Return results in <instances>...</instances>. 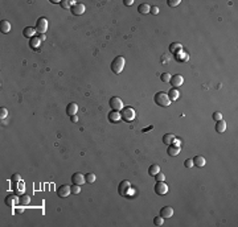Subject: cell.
<instances>
[{
  "label": "cell",
  "instance_id": "484cf974",
  "mask_svg": "<svg viewBox=\"0 0 238 227\" xmlns=\"http://www.w3.org/2000/svg\"><path fill=\"white\" fill-rule=\"evenodd\" d=\"M40 44H41V40H40L38 37H36V36L29 40V46L32 49H37L40 46Z\"/></svg>",
  "mask_w": 238,
  "mask_h": 227
},
{
  "label": "cell",
  "instance_id": "4316f807",
  "mask_svg": "<svg viewBox=\"0 0 238 227\" xmlns=\"http://www.w3.org/2000/svg\"><path fill=\"white\" fill-rule=\"evenodd\" d=\"M159 172H160V166H159L157 164H153V165H151L148 169V174L149 176H156Z\"/></svg>",
  "mask_w": 238,
  "mask_h": 227
},
{
  "label": "cell",
  "instance_id": "ac0fdd59",
  "mask_svg": "<svg viewBox=\"0 0 238 227\" xmlns=\"http://www.w3.org/2000/svg\"><path fill=\"white\" fill-rule=\"evenodd\" d=\"M34 33H36V28H33V26H26V28L23 30L24 37L29 38V40L32 37H34Z\"/></svg>",
  "mask_w": 238,
  "mask_h": 227
},
{
  "label": "cell",
  "instance_id": "d590c367",
  "mask_svg": "<svg viewBox=\"0 0 238 227\" xmlns=\"http://www.w3.org/2000/svg\"><path fill=\"white\" fill-rule=\"evenodd\" d=\"M184 165L185 168H193V159H188V160H185V162H184Z\"/></svg>",
  "mask_w": 238,
  "mask_h": 227
},
{
  "label": "cell",
  "instance_id": "ffe728a7",
  "mask_svg": "<svg viewBox=\"0 0 238 227\" xmlns=\"http://www.w3.org/2000/svg\"><path fill=\"white\" fill-rule=\"evenodd\" d=\"M175 135L173 133H165L164 136H163V143H164L165 145H172V143L175 141Z\"/></svg>",
  "mask_w": 238,
  "mask_h": 227
},
{
  "label": "cell",
  "instance_id": "ab89813d",
  "mask_svg": "<svg viewBox=\"0 0 238 227\" xmlns=\"http://www.w3.org/2000/svg\"><path fill=\"white\" fill-rule=\"evenodd\" d=\"M152 13V15H157L159 13V7H156V6H153V7H151V11H149Z\"/></svg>",
  "mask_w": 238,
  "mask_h": 227
},
{
  "label": "cell",
  "instance_id": "d4e9b609",
  "mask_svg": "<svg viewBox=\"0 0 238 227\" xmlns=\"http://www.w3.org/2000/svg\"><path fill=\"white\" fill-rule=\"evenodd\" d=\"M138 11H139V13H142V15H147V13H149V11H151V6L143 3V4H140L139 6Z\"/></svg>",
  "mask_w": 238,
  "mask_h": 227
},
{
  "label": "cell",
  "instance_id": "8992f818",
  "mask_svg": "<svg viewBox=\"0 0 238 227\" xmlns=\"http://www.w3.org/2000/svg\"><path fill=\"white\" fill-rule=\"evenodd\" d=\"M155 193L157 195H165L168 193V185L164 181H157V184L155 185Z\"/></svg>",
  "mask_w": 238,
  "mask_h": 227
},
{
  "label": "cell",
  "instance_id": "836d02e7",
  "mask_svg": "<svg viewBox=\"0 0 238 227\" xmlns=\"http://www.w3.org/2000/svg\"><path fill=\"white\" fill-rule=\"evenodd\" d=\"M7 115H8V110L6 107H2L0 108V118L2 119H6L7 118Z\"/></svg>",
  "mask_w": 238,
  "mask_h": 227
},
{
  "label": "cell",
  "instance_id": "7402d4cb",
  "mask_svg": "<svg viewBox=\"0 0 238 227\" xmlns=\"http://www.w3.org/2000/svg\"><path fill=\"white\" fill-rule=\"evenodd\" d=\"M0 30H2V33H8V32H10V30H11L10 21L2 20V23H0Z\"/></svg>",
  "mask_w": 238,
  "mask_h": 227
},
{
  "label": "cell",
  "instance_id": "f35d334b",
  "mask_svg": "<svg viewBox=\"0 0 238 227\" xmlns=\"http://www.w3.org/2000/svg\"><path fill=\"white\" fill-rule=\"evenodd\" d=\"M155 178H156V181H164V180H165V176L163 174V173H160V172H159L155 176Z\"/></svg>",
  "mask_w": 238,
  "mask_h": 227
},
{
  "label": "cell",
  "instance_id": "ba28073f",
  "mask_svg": "<svg viewBox=\"0 0 238 227\" xmlns=\"http://www.w3.org/2000/svg\"><path fill=\"white\" fill-rule=\"evenodd\" d=\"M72 193V189H70L69 185H61L58 189H57V195L60 198H68V195Z\"/></svg>",
  "mask_w": 238,
  "mask_h": 227
},
{
  "label": "cell",
  "instance_id": "f6af8a7d",
  "mask_svg": "<svg viewBox=\"0 0 238 227\" xmlns=\"http://www.w3.org/2000/svg\"><path fill=\"white\" fill-rule=\"evenodd\" d=\"M152 128H153V126H149V127H147V128H144V130H143V132H147V131H151V130H152Z\"/></svg>",
  "mask_w": 238,
  "mask_h": 227
},
{
  "label": "cell",
  "instance_id": "8fae6325",
  "mask_svg": "<svg viewBox=\"0 0 238 227\" xmlns=\"http://www.w3.org/2000/svg\"><path fill=\"white\" fill-rule=\"evenodd\" d=\"M169 83L172 84V87L177 88L179 86H181V84L184 83V78H183V75H179V74H176V75H172V77H171V81H169Z\"/></svg>",
  "mask_w": 238,
  "mask_h": 227
},
{
  "label": "cell",
  "instance_id": "7bdbcfd3",
  "mask_svg": "<svg viewBox=\"0 0 238 227\" xmlns=\"http://www.w3.org/2000/svg\"><path fill=\"white\" fill-rule=\"evenodd\" d=\"M125 6H132V4H134V0H125Z\"/></svg>",
  "mask_w": 238,
  "mask_h": 227
},
{
  "label": "cell",
  "instance_id": "f1b7e54d",
  "mask_svg": "<svg viewBox=\"0 0 238 227\" xmlns=\"http://www.w3.org/2000/svg\"><path fill=\"white\" fill-rule=\"evenodd\" d=\"M85 178H86V182L87 184H93V182H95V174L94 173H87V174L85 176Z\"/></svg>",
  "mask_w": 238,
  "mask_h": 227
},
{
  "label": "cell",
  "instance_id": "277c9868",
  "mask_svg": "<svg viewBox=\"0 0 238 227\" xmlns=\"http://www.w3.org/2000/svg\"><path fill=\"white\" fill-rule=\"evenodd\" d=\"M121 115H122V119L126 123H131L135 119V110L132 107H123Z\"/></svg>",
  "mask_w": 238,
  "mask_h": 227
},
{
  "label": "cell",
  "instance_id": "cb8c5ba5",
  "mask_svg": "<svg viewBox=\"0 0 238 227\" xmlns=\"http://www.w3.org/2000/svg\"><path fill=\"white\" fill-rule=\"evenodd\" d=\"M19 203L21 205V206H28V205L30 203V197L28 194L20 195V197H19Z\"/></svg>",
  "mask_w": 238,
  "mask_h": 227
},
{
  "label": "cell",
  "instance_id": "603a6c76",
  "mask_svg": "<svg viewBox=\"0 0 238 227\" xmlns=\"http://www.w3.org/2000/svg\"><path fill=\"white\" fill-rule=\"evenodd\" d=\"M167 152H168L169 156L172 157H175V156H177L180 153V147H175V145H168V149H167Z\"/></svg>",
  "mask_w": 238,
  "mask_h": 227
},
{
  "label": "cell",
  "instance_id": "83f0119b",
  "mask_svg": "<svg viewBox=\"0 0 238 227\" xmlns=\"http://www.w3.org/2000/svg\"><path fill=\"white\" fill-rule=\"evenodd\" d=\"M181 49H183V45H181V44H179V42H173V44H171V45H169V50L172 53H176V52L181 50Z\"/></svg>",
  "mask_w": 238,
  "mask_h": 227
},
{
  "label": "cell",
  "instance_id": "4fadbf2b",
  "mask_svg": "<svg viewBox=\"0 0 238 227\" xmlns=\"http://www.w3.org/2000/svg\"><path fill=\"white\" fill-rule=\"evenodd\" d=\"M16 203H19V197H17V195L10 194V195H7V197H6V205H7V206L13 207Z\"/></svg>",
  "mask_w": 238,
  "mask_h": 227
},
{
  "label": "cell",
  "instance_id": "e0dca14e",
  "mask_svg": "<svg viewBox=\"0 0 238 227\" xmlns=\"http://www.w3.org/2000/svg\"><path fill=\"white\" fill-rule=\"evenodd\" d=\"M77 111H78V106L77 103H69L68 107H66V114L73 116V115H77Z\"/></svg>",
  "mask_w": 238,
  "mask_h": 227
},
{
  "label": "cell",
  "instance_id": "4dcf8cb0",
  "mask_svg": "<svg viewBox=\"0 0 238 227\" xmlns=\"http://www.w3.org/2000/svg\"><path fill=\"white\" fill-rule=\"evenodd\" d=\"M163 223H164V218H163L161 215L153 218V225H155V226H161Z\"/></svg>",
  "mask_w": 238,
  "mask_h": 227
},
{
  "label": "cell",
  "instance_id": "d6a6232c",
  "mask_svg": "<svg viewBox=\"0 0 238 227\" xmlns=\"http://www.w3.org/2000/svg\"><path fill=\"white\" fill-rule=\"evenodd\" d=\"M160 78H161V81H163V82L168 83V82L171 81V74H169V73H163Z\"/></svg>",
  "mask_w": 238,
  "mask_h": 227
},
{
  "label": "cell",
  "instance_id": "3957f363",
  "mask_svg": "<svg viewBox=\"0 0 238 227\" xmlns=\"http://www.w3.org/2000/svg\"><path fill=\"white\" fill-rule=\"evenodd\" d=\"M153 100H155V103L157 106H160V107H168V106L172 103V102L169 100L168 95H167L165 92H163V91L156 92L155 98H153Z\"/></svg>",
  "mask_w": 238,
  "mask_h": 227
},
{
  "label": "cell",
  "instance_id": "74e56055",
  "mask_svg": "<svg viewBox=\"0 0 238 227\" xmlns=\"http://www.w3.org/2000/svg\"><path fill=\"white\" fill-rule=\"evenodd\" d=\"M12 181L20 182V181H21V176L19 174V173H15V174H12Z\"/></svg>",
  "mask_w": 238,
  "mask_h": 227
},
{
  "label": "cell",
  "instance_id": "44dd1931",
  "mask_svg": "<svg viewBox=\"0 0 238 227\" xmlns=\"http://www.w3.org/2000/svg\"><path fill=\"white\" fill-rule=\"evenodd\" d=\"M216 131H217L218 133H222V132L226 131V123H225L224 119L217 122V124H216Z\"/></svg>",
  "mask_w": 238,
  "mask_h": 227
},
{
  "label": "cell",
  "instance_id": "5bb4252c",
  "mask_svg": "<svg viewBox=\"0 0 238 227\" xmlns=\"http://www.w3.org/2000/svg\"><path fill=\"white\" fill-rule=\"evenodd\" d=\"M175 58L179 62H187L189 60V56H188V53H185L183 49L181 50H179V52H176V54H175Z\"/></svg>",
  "mask_w": 238,
  "mask_h": 227
},
{
  "label": "cell",
  "instance_id": "e575fe53",
  "mask_svg": "<svg viewBox=\"0 0 238 227\" xmlns=\"http://www.w3.org/2000/svg\"><path fill=\"white\" fill-rule=\"evenodd\" d=\"M221 119H222V114L220 112V111H216V112L213 114V120L218 122V120H221Z\"/></svg>",
  "mask_w": 238,
  "mask_h": 227
},
{
  "label": "cell",
  "instance_id": "9a60e30c",
  "mask_svg": "<svg viewBox=\"0 0 238 227\" xmlns=\"http://www.w3.org/2000/svg\"><path fill=\"white\" fill-rule=\"evenodd\" d=\"M167 95H168V98H169V100H171V102H176V100H177L179 98H180V91L177 90V88L172 87L171 90L168 91V94H167Z\"/></svg>",
  "mask_w": 238,
  "mask_h": 227
},
{
  "label": "cell",
  "instance_id": "9c48e42d",
  "mask_svg": "<svg viewBox=\"0 0 238 227\" xmlns=\"http://www.w3.org/2000/svg\"><path fill=\"white\" fill-rule=\"evenodd\" d=\"M72 13L74 16H81V15H83L85 13V6H83L82 3H77V4H74V6H72Z\"/></svg>",
  "mask_w": 238,
  "mask_h": 227
},
{
  "label": "cell",
  "instance_id": "60d3db41",
  "mask_svg": "<svg viewBox=\"0 0 238 227\" xmlns=\"http://www.w3.org/2000/svg\"><path fill=\"white\" fill-rule=\"evenodd\" d=\"M15 211L17 213V214H21V213L24 211V207H23V206H21V205H20L19 207H16V210H15Z\"/></svg>",
  "mask_w": 238,
  "mask_h": 227
},
{
  "label": "cell",
  "instance_id": "6da1fadb",
  "mask_svg": "<svg viewBox=\"0 0 238 227\" xmlns=\"http://www.w3.org/2000/svg\"><path fill=\"white\" fill-rule=\"evenodd\" d=\"M118 193L122 195V197H126V198H130L132 194H134V189H132V185L130 181H122L119 184V188H118Z\"/></svg>",
  "mask_w": 238,
  "mask_h": 227
},
{
  "label": "cell",
  "instance_id": "ee69618b",
  "mask_svg": "<svg viewBox=\"0 0 238 227\" xmlns=\"http://www.w3.org/2000/svg\"><path fill=\"white\" fill-rule=\"evenodd\" d=\"M38 38L41 40V41H45V40H46V36H45V34H40Z\"/></svg>",
  "mask_w": 238,
  "mask_h": 227
},
{
  "label": "cell",
  "instance_id": "30bf717a",
  "mask_svg": "<svg viewBox=\"0 0 238 227\" xmlns=\"http://www.w3.org/2000/svg\"><path fill=\"white\" fill-rule=\"evenodd\" d=\"M72 181H73V184L74 185H83L86 182V178H85V176L82 174V173H79V172H77V173H74V174L72 176Z\"/></svg>",
  "mask_w": 238,
  "mask_h": 227
},
{
  "label": "cell",
  "instance_id": "b9f144b4",
  "mask_svg": "<svg viewBox=\"0 0 238 227\" xmlns=\"http://www.w3.org/2000/svg\"><path fill=\"white\" fill-rule=\"evenodd\" d=\"M70 120H72V123H77L78 122V116H77V115H73V116H70Z\"/></svg>",
  "mask_w": 238,
  "mask_h": 227
},
{
  "label": "cell",
  "instance_id": "7a4b0ae2",
  "mask_svg": "<svg viewBox=\"0 0 238 227\" xmlns=\"http://www.w3.org/2000/svg\"><path fill=\"white\" fill-rule=\"evenodd\" d=\"M125 64H126L125 57H122V56L115 57L114 61L111 62V72L114 74H121L123 72V69H125Z\"/></svg>",
  "mask_w": 238,
  "mask_h": 227
},
{
  "label": "cell",
  "instance_id": "f546056e",
  "mask_svg": "<svg viewBox=\"0 0 238 227\" xmlns=\"http://www.w3.org/2000/svg\"><path fill=\"white\" fill-rule=\"evenodd\" d=\"M60 6L64 8V10H70L72 8V4H70L69 0H61L60 2Z\"/></svg>",
  "mask_w": 238,
  "mask_h": 227
},
{
  "label": "cell",
  "instance_id": "1f68e13d",
  "mask_svg": "<svg viewBox=\"0 0 238 227\" xmlns=\"http://www.w3.org/2000/svg\"><path fill=\"white\" fill-rule=\"evenodd\" d=\"M70 189H72V194H79L81 193V186L79 185H74L73 184V186H70Z\"/></svg>",
  "mask_w": 238,
  "mask_h": 227
},
{
  "label": "cell",
  "instance_id": "52a82bcc",
  "mask_svg": "<svg viewBox=\"0 0 238 227\" xmlns=\"http://www.w3.org/2000/svg\"><path fill=\"white\" fill-rule=\"evenodd\" d=\"M110 107H111L114 111H121L123 110V102L119 96H113L110 99Z\"/></svg>",
  "mask_w": 238,
  "mask_h": 227
},
{
  "label": "cell",
  "instance_id": "5b68a950",
  "mask_svg": "<svg viewBox=\"0 0 238 227\" xmlns=\"http://www.w3.org/2000/svg\"><path fill=\"white\" fill-rule=\"evenodd\" d=\"M48 29V20L46 17H40L36 23V32H38L40 34H45Z\"/></svg>",
  "mask_w": 238,
  "mask_h": 227
},
{
  "label": "cell",
  "instance_id": "8d00e7d4",
  "mask_svg": "<svg viewBox=\"0 0 238 227\" xmlns=\"http://www.w3.org/2000/svg\"><path fill=\"white\" fill-rule=\"evenodd\" d=\"M167 4H168L169 7H176V6H179L180 4V0H168Z\"/></svg>",
  "mask_w": 238,
  "mask_h": 227
},
{
  "label": "cell",
  "instance_id": "d6986e66",
  "mask_svg": "<svg viewBox=\"0 0 238 227\" xmlns=\"http://www.w3.org/2000/svg\"><path fill=\"white\" fill-rule=\"evenodd\" d=\"M193 164H195V166H197V168H204L206 161L202 156H196V157L193 159Z\"/></svg>",
  "mask_w": 238,
  "mask_h": 227
},
{
  "label": "cell",
  "instance_id": "2e32d148",
  "mask_svg": "<svg viewBox=\"0 0 238 227\" xmlns=\"http://www.w3.org/2000/svg\"><path fill=\"white\" fill-rule=\"evenodd\" d=\"M160 215L164 218V219H167V218H171L172 215H173V209H172L171 206H164L161 209V211H160Z\"/></svg>",
  "mask_w": 238,
  "mask_h": 227
},
{
  "label": "cell",
  "instance_id": "7c38bea8",
  "mask_svg": "<svg viewBox=\"0 0 238 227\" xmlns=\"http://www.w3.org/2000/svg\"><path fill=\"white\" fill-rule=\"evenodd\" d=\"M121 119H122V115L119 111H110L109 112V122L110 123H118V122H121Z\"/></svg>",
  "mask_w": 238,
  "mask_h": 227
}]
</instances>
